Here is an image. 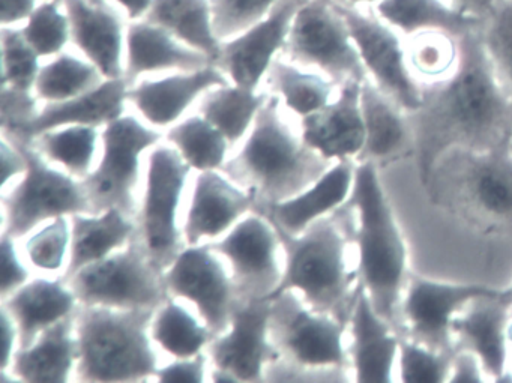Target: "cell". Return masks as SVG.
Instances as JSON below:
<instances>
[{
    "label": "cell",
    "instance_id": "obj_1",
    "mask_svg": "<svg viewBox=\"0 0 512 383\" xmlns=\"http://www.w3.org/2000/svg\"><path fill=\"white\" fill-rule=\"evenodd\" d=\"M479 34L460 38L455 73L425 88L419 109L407 113L422 185L451 149L491 151L509 145L512 98L497 79Z\"/></svg>",
    "mask_w": 512,
    "mask_h": 383
},
{
    "label": "cell",
    "instance_id": "obj_2",
    "mask_svg": "<svg viewBox=\"0 0 512 383\" xmlns=\"http://www.w3.org/2000/svg\"><path fill=\"white\" fill-rule=\"evenodd\" d=\"M334 164L305 143L299 119L277 97L268 95L221 172L253 197L254 212L265 214L304 193Z\"/></svg>",
    "mask_w": 512,
    "mask_h": 383
},
{
    "label": "cell",
    "instance_id": "obj_3",
    "mask_svg": "<svg viewBox=\"0 0 512 383\" xmlns=\"http://www.w3.org/2000/svg\"><path fill=\"white\" fill-rule=\"evenodd\" d=\"M355 230V211L347 203L314 221L301 235L278 229L286 265L274 295L295 290L308 307L349 325L362 287L358 268H350L349 260Z\"/></svg>",
    "mask_w": 512,
    "mask_h": 383
},
{
    "label": "cell",
    "instance_id": "obj_4",
    "mask_svg": "<svg viewBox=\"0 0 512 383\" xmlns=\"http://www.w3.org/2000/svg\"><path fill=\"white\" fill-rule=\"evenodd\" d=\"M347 205L355 211L358 274L377 313L400 328L403 290L407 287V248L373 163H356Z\"/></svg>",
    "mask_w": 512,
    "mask_h": 383
},
{
    "label": "cell",
    "instance_id": "obj_5",
    "mask_svg": "<svg viewBox=\"0 0 512 383\" xmlns=\"http://www.w3.org/2000/svg\"><path fill=\"white\" fill-rule=\"evenodd\" d=\"M434 205L485 235H512V151L451 149L431 169Z\"/></svg>",
    "mask_w": 512,
    "mask_h": 383
},
{
    "label": "cell",
    "instance_id": "obj_6",
    "mask_svg": "<svg viewBox=\"0 0 512 383\" xmlns=\"http://www.w3.org/2000/svg\"><path fill=\"white\" fill-rule=\"evenodd\" d=\"M155 311L79 304L76 380L139 382L155 376L161 367L151 337Z\"/></svg>",
    "mask_w": 512,
    "mask_h": 383
},
{
    "label": "cell",
    "instance_id": "obj_7",
    "mask_svg": "<svg viewBox=\"0 0 512 383\" xmlns=\"http://www.w3.org/2000/svg\"><path fill=\"white\" fill-rule=\"evenodd\" d=\"M347 326L308 307L295 290L271 296L269 340L277 356L266 365L263 382H310L320 380L316 374L352 367Z\"/></svg>",
    "mask_w": 512,
    "mask_h": 383
},
{
    "label": "cell",
    "instance_id": "obj_8",
    "mask_svg": "<svg viewBox=\"0 0 512 383\" xmlns=\"http://www.w3.org/2000/svg\"><path fill=\"white\" fill-rule=\"evenodd\" d=\"M101 139L97 167L83 179L92 212L119 209L137 220L145 178L143 154L163 142V133L128 109L121 118L101 128Z\"/></svg>",
    "mask_w": 512,
    "mask_h": 383
},
{
    "label": "cell",
    "instance_id": "obj_9",
    "mask_svg": "<svg viewBox=\"0 0 512 383\" xmlns=\"http://www.w3.org/2000/svg\"><path fill=\"white\" fill-rule=\"evenodd\" d=\"M14 140L28 158V170L2 191V235L20 241L55 218L94 214L82 179L47 161L31 142Z\"/></svg>",
    "mask_w": 512,
    "mask_h": 383
},
{
    "label": "cell",
    "instance_id": "obj_10",
    "mask_svg": "<svg viewBox=\"0 0 512 383\" xmlns=\"http://www.w3.org/2000/svg\"><path fill=\"white\" fill-rule=\"evenodd\" d=\"M191 172L193 169L170 143H160L148 152L137 235L161 272H166L187 247L179 214Z\"/></svg>",
    "mask_w": 512,
    "mask_h": 383
},
{
    "label": "cell",
    "instance_id": "obj_11",
    "mask_svg": "<svg viewBox=\"0 0 512 383\" xmlns=\"http://www.w3.org/2000/svg\"><path fill=\"white\" fill-rule=\"evenodd\" d=\"M64 281L85 305L155 311L169 299L164 272L152 262L137 233L121 250Z\"/></svg>",
    "mask_w": 512,
    "mask_h": 383
},
{
    "label": "cell",
    "instance_id": "obj_12",
    "mask_svg": "<svg viewBox=\"0 0 512 383\" xmlns=\"http://www.w3.org/2000/svg\"><path fill=\"white\" fill-rule=\"evenodd\" d=\"M283 58L337 83H364L367 71L334 0H301L290 25Z\"/></svg>",
    "mask_w": 512,
    "mask_h": 383
},
{
    "label": "cell",
    "instance_id": "obj_13",
    "mask_svg": "<svg viewBox=\"0 0 512 383\" xmlns=\"http://www.w3.org/2000/svg\"><path fill=\"white\" fill-rule=\"evenodd\" d=\"M226 260L242 304L271 298L283 281V241L268 215L250 212L226 235L209 242Z\"/></svg>",
    "mask_w": 512,
    "mask_h": 383
},
{
    "label": "cell",
    "instance_id": "obj_14",
    "mask_svg": "<svg viewBox=\"0 0 512 383\" xmlns=\"http://www.w3.org/2000/svg\"><path fill=\"white\" fill-rule=\"evenodd\" d=\"M167 292L193 305L214 337L224 334L242 304L226 260L211 244L187 245L164 272Z\"/></svg>",
    "mask_w": 512,
    "mask_h": 383
},
{
    "label": "cell",
    "instance_id": "obj_15",
    "mask_svg": "<svg viewBox=\"0 0 512 383\" xmlns=\"http://www.w3.org/2000/svg\"><path fill=\"white\" fill-rule=\"evenodd\" d=\"M337 5L349 25L368 80L404 112L418 110L422 88L407 67L403 37L373 11Z\"/></svg>",
    "mask_w": 512,
    "mask_h": 383
},
{
    "label": "cell",
    "instance_id": "obj_16",
    "mask_svg": "<svg viewBox=\"0 0 512 383\" xmlns=\"http://www.w3.org/2000/svg\"><path fill=\"white\" fill-rule=\"evenodd\" d=\"M499 292L479 284L440 283L413 275L401 302L400 326L410 335L407 338L437 352L455 353L451 329L454 317L473 299Z\"/></svg>",
    "mask_w": 512,
    "mask_h": 383
},
{
    "label": "cell",
    "instance_id": "obj_17",
    "mask_svg": "<svg viewBox=\"0 0 512 383\" xmlns=\"http://www.w3.org/2000/svg\"><path fill=\"white\" fill-rule=\"evenodd\" d=\"M271 298L244 302L229 329L206 347L211 367L229 371L238 382H263L265 368L277 356L269 340Z\"/></svg>",
    "mask_w": 512,
    "mask_h": 383
},
{
    "label": "cell",
    "instance_id": "obj_18",
    "mask_svg": "<svg viewBox=\"0 0 512 383\" xmlns=\"http://www.w3.org/2000/svg\"><path fill=\"white\" fill-rule=\"evenodd\" d=\"M299 2L301 0H286L262 22L221 43L214 64L230 83L262 91L269 68L283 55Z\"/></svg>",
    "mask_w": 512,
    "mask_h": 383
},
{
    "label": "cell",
    "instance_id": "obj_19",
    "mask_svg": "<svg viewBox=\"0 0 512 383\" xmlns=\"http://www.w3.org/2000/svg\"><path fill=\"white\" fill-rule=\"evenodd\" d=\"M229 82L215 64L193 71L146 77L128 85V109L157 130H169L190 115L203 95Z\"/></svg>",
    "mask_w": 512,
    "mask_h": 383
},
{
    "label": "cell",
    "instance_id": "obj_20",
    "mask_svg": "<svg viewBox=\"0 0 512 383\" xmlns=\"http://www.w3.org/2000/svg\"><path fill=\"white\" fill-rule=\"evenodd\" d=\"M182 221L185 245L209 244L256 211L253 197L221 170L197 172Z\"/></svg>",
    "mask_w": 512,
    "mask_h": 383
},
{
    "label": "cell",
    "instance_id": "obj_21",
    "mask_svg": "<svg viewBox=\"0 0 512 383\" xmlns=\"http://www.w3.org/2000/svg\"><path fill=\"white\" fill-rule=\"evenodd\" d=\"M71 23V47L109 80L124 79L130 20L104 0H65Z\"/></svg>",
    "mask_w": 512,
    "mask_h": 383
},
{
    "label": "cell",
    "instance_id": "obj_22",
    "mask_svg": "<svg viewBox=\"0 0 512 383\" xmlns=\"http://www.w3.org/2000/svg\"><path fill=\"white\" fill-rule=\"evenodd\" d=\"M511 308L512 289L500 290L497 295L473 299L451 323L455 349L475 353L485 373L496 382L512 380L506 377V338Z\"/></svg>",
    "mask_w": 512,
    "mask_h": 383
},
{
    "label": "cell",
    "instance_id": "obj_23",
    "mask_svg": "<svg viewBox=\"0 0 512 383\" xmlns=\"http://www.w3.org/2000/svg\"><path fill=\"white\" fill-rule=\"evenodd\" d=\"M362 83L340 86L337 97L319 112L299 119L302 137L326 160H355L365 143L364 116L361 109Z\"/></svg>",
    "mask_w": 512,
    "mask_h": 383
},
{
    "label": "cell",
    "instance_id": "obj_24",
    "mask_svg": "<svg viewBox=\"0 0 512 383\" xmlns=\"http://www.w3.org/2000/svg\"><path fill=\"white\" fill-rule=\"evenodd\" d=\"M214 64L169 31L148 19L128 23L124 79L134 85L146 77L193 71Z\"/></svg>",
    "mask_w": 512,
    "mask_h": 383
},
{
    "label": "cell",
    "instance_id": "obj_25",
    "mask_svg": "<svg viewBox=\"0 0 512 383\" xmlns=\"http://www.w3.org/2000/svg\"><path fill=\"white\" fill-rule=\"evenodd\" d=\"M350 364L356 382L389 383L400 350V334L371 304L364 286L350 316Z\"/></svg>",
    "mask_w": 512,
    "mask_h": 383
},
{
    "label": "cell",
    "instance_id": "obj_26",
    "mask_svg": "<svg viewBox=\"0 0 512 383\" xmlns=\"http://www.w3.org/2000/svg\"><path fill=\"white\" fill-rule=\"evenodd\" d=\"M361 109L365 143L356 163L368 161L379 167L413 152V134L407 113L370 80L362 83Z\"/></svg>",
    "mask_w": 512,
    "mask_h": 383
},
{
    "label": "cell",
    "instance_id": "obj_27",
    "mask_svg": "<svg viewBox=\"0 0 512 383\" xmlns=\"http://www.w3.org/2000/svg\"><path fill=\"white\" fill-rule=\"evenodd\" d=\"M79 304L64 278H35L2 299V307L10 311L19 328V349L32 346L44 329L76 313Z\"/></svg>",
    "mask_w": 512,
    "mask_h": 383
},
{
    "label": "cell",
    "instance_id": "obj_28",
    "mask_svg": "<svg viewBox=\"0 0 512 383\" xmlns=\"http://www.w3.org/2000/svg\"><path fill=\"white\" fill-rule=\"evenodd\" d=\"M77 311V310H76ZM76 313L41 332L32 346L19 349L11 361V380L32 383H61L76 371Z\"/></svg>",
    "mask_w": 512,
    "mask_h": 383
},
{
    "label": "cell",
    "instance_id": "obj_29",
    "mask_svg": "<svg viewBox=\"0 0 512 383\" xmlns=\"http://www.w3.org/2000/svg\"><path fill=\"white\" fill-rule=\"evenodd\" d=\"M356 161H337L316 184L293 199L272 206L268 215L275 226L292 236L301 235L314 221L343 206L352 193Z\"/></svg>",
    "mask_w": 512,
    "mask_h": 383
},
{
    "label": "cell",
    "instance_id": "obj_30",
    "mask_svg": "<svg viewBox=\"0 0 512 383\" xmlns=\"http://www.w3.org/2000/svg\"><path fill=\"white\" fill-rule=\"evenodd\" d=\"M128 110V83L125 79H107L88 94L64 103L43 104L37 118L26 131L25 142L55 128L89 125L104 128ZM20 140V139H19Z\"/></svg>",
    "mask_w": 512,
    "mask_h": 383
},
{
    "label": "cell",
    "instance_id": "obj_31",
    "mask_svg": "<svg viewBox=\"0 0 512 383\" xmlns=\"http://www.w3.org/2000/svg\"><path fill=\"white\" fill-rule=\"evenodd\" d=\"M373 13L403 38L428 31L448 32L461 38L479 34L484 25V20L448 0H383Z\"/></svg>",
    "mask_w": 512,
    "mask_h": 383
},
{
    "label": "cell",
    "instance_id": "obj_32",
    "mask_svg": "<svg viewBox=\"0 0 512 383\" xmlns=\"http://www.w3.org/2000/svg\"><path fill=\"white\" fill-rule=\"evenodd\" d=\"M70 260L62 278L124 248L137 233V223L119 209L103 214L71 215Z\"/></svg>",
    "mask_w": 512,
    "mask_h": 383
},
{
    "label": "cell",
    "instance_id": "obj_33",
    "mask_svg": "<svg viewBox=\"0 0 512 383\" xmlns=\"http://www.w3.org/2000/svg\"><path fill=\"white\" fill-rule=\"evenodd\" d=\"M262 91L277 97L293 116L302 119L331 104L340 86L325 74L280 56L269 68Z\"/></svg>",
    "mask_w": 512,
    "mask_h": 383
},
{
    "label": "cell",
    "instance_id": "obj_34",
    "mask_svg": "<svg viewBox=\"0 0 512 383\" xmlns=\"http://www.w3.org/2000/svg\"><path fill=\"white\" fill-rule=\"evenodd\" d=\"M145 19L157 23L212 62L217 59L221 41L215 31L212 0H154Z\"/></svg>",
    "mask_w": 512,
    "mask_h": 383
},
{
    "label": "cell",
    "instance_id": "obj_35",
    "mask_svg": "<svg viewBox=\"0 0 512 383\" xmlns=\"http://www.w3.org/2000/svg\"><path fill=\"white\" fill-rule=\"evenodd\" d=\"M266 100L268 94L265 91H251L227 82L206 92L193 112L217 127L229 140L233 151L253 127Z\"/></svg>",
    "mask_w": 512,
    "mask_h": 383
},
{
    "label": "cell",
    "instance_id": "obj_36",
    "mask_svg": "<svg viewBox=\"0 0 512 383\" xmlns=\"http://www.w3.org/2000/svg\"><path fill=\"white\" fill-rule=\"evenodd\" d=\"M151 337L167 356L187 359L206 350L214 334L196 310L169 296L152 317Z\"/></svg>",
    "mask_w": 512,
    "mask_h": 383
},
{
    "label": "cell",
    "instance_id": "obj_37",
    "mask_svg": "<svg viewBox=\"0 0 512 383\" xmlns=\"http://www.w3.org/2000/svg\"><path fill=\"white\" fill-rule=\"evenodd\" d=\"M106 80L91 61L70 47L58 56L43 61L34 94L41 106L64 103L94 91Z\"/></svg>",
    "mask_w": 512,
    "mask_h": 383
},
{
    "label": "cell",
    "instance_id": "obj_38",
    "mask_svg": "<svg viewBox=\"0 0 512 383\" xmlns=\"http://www.w3.org/2000/svg\"><path fill=\"white\" fill-rule=\"evenodd\" d=\"M100 130L89 125H68L40 134L31 140V145L47 161L83 181L97 167V155L103 142Z\"/></svg>",
    "mask_w": 512,
    "mask_h": 383
},
{
    "label": "cell",
    "instance_id": "obj_39",
    "mask_svg": "<svg viewBox=\"0 0 512 383\" xmlns=\"http://www.w3.org/2000/svg\"><path fill=\"white\" fill-rule=\"evenodd\" d=\"M166 133L167 143L182 155L194 172L223 169L232 152L226 136L196 112L185 116Z\"/></svg>",
    "mask_w": 512,
    "mask_h": 383
},
{
    "label": "cell",
    "instance_id": "obj_40",
    "mask_svg": "<svg viewBox=\"0 0 512 383\" xmlns=\"http://www.w3.org/2000/svg\"><path fill=\"white\" fill-rule=\"evenodd\" d=\"M407 67L422 91L449 79L460 62V38L428 31L403 38Z\"/></svg>",
    "mask_w": 512,
    "mask_h": 383
},
{
    "label": "cell",
    "instance_id": "obj_41",
    "mask_svg": "<svg viewBox=\"0 0 512 383\" xmlns=\"http://www.w3.org/2000/svg\"><path fill=\"white\" fill-rule=\"evenodd\" d=\"M19 28L43 61L71 47V23L65 0H41Z\"/></svg>",
    "mask_w": 512,
    "mask_h": 383
},
{
    "label": "cell",
    "instance_id": "obj_42",
    "mask_svg": "<svg viewBox=\"0 0 512 383\" xmlns=\"http://www.w3.org/2000/svg\"><path fill=\"white\" fill-rule=\"evenodd\" d=\"M26 238L25 257L29 265L44 274L65 272L71 250L70 217L47 221Z\"/></svg>",
    "mask_w": 512,
    "mask_h": 383
},
{
    "label": "cell",
    "instance_id": "obj_43",
    "mask_svg": "<svg viewBox=\"0 0 512 383\" xmlns=\"http://www.w3.org/2000/svg\"><path fill=\"white\" fill-rule=\"evenodd\" d=\"M2 86L22 92H34L43 59L23 37L20 28H0Z\"/></svg>",
    "mask_w": 512,
    "mask_h": 383
},
{
    "label": "cell",
    "instance_id": "obj_44",
    "mask_svg": "<svg viewBox=\"0 0 512 383\" xmlns=\"http://www.w3.org/2000/svg\"><path fill=\"white\" fill-rule=\"evenodd\" d=\"M479 35L497 79L512 98V0H499Z\"/></svg>",
    "mask_w": 512,
    "mask_h": 383
},
{
    "label": "cell",
    "instance_id": "obj_45",
    "mask_svg": "<svg viewBox=\"0 0 512 383\" xmlns=\"http://www.w3.org/2000/svg\"><path fill=\"white\" fill-rule=\"evenodd\" d=\"M455 353L437 352L400 335V379L407 383L448 382Z\"/></svg>",
    "mask_w": 512,
    "mask_h": 383
},
{
    "label": "cell",
    "instance_id": "obj_46",
    "mask_svg": "<svg viewBox=\"0 0 512 383\" xmlns=\"http://www.w3.org/2000/svg\"><path fill=\"white\" fill-rule=\"evenodd\" d=\"M286 0H212L215 31L221 43L271 16Z\"/></svg>",
    "mask_w": 512,
    "mask_h": 383
},
{
    "label": "cell",
    "instance_id": "obj_47",
    "mask_svg": "<svg viewBox=\"0 0 512 383\" xmlns=\"http://www.w3.org/2000/svg\"><path fill=\"white\" fill-rule=\"evenodd\" d=\"M0 121H2V134L25 139L26 131L31 127L34 119L41 110V103L34 92L16 91V89L2 86L0 94Z\"/></svg>",
    "mask_w": 512,
    "mask_h": 383
},
{
    "label": "cell",
    "instance_id": "obj_48",
    "mask_svg": "<svg viewBox=\"0 0 512 383\" xmlns=\"http://www.w3.org/2000/svg\"><path fill=\"white\" fill-rule=\"evenodd\" d=\"M28 266L17 250V239L2 235V299L13 295L29 281Z\"/></svg>",
    "mask_w": 512,
    "mask_h": 383
},
{
    "label": "cell",
    "instance_id": "obj_49",
    "mask_svg": "<svg viewBox=\"0 0 512 383\" xmlns=\"http://www.w3.org/2000/svg\"><path fill=\"white\" fill-rule=\"evenodd\" d=\"M208 353H199L193 358L175 359L170 364L161 365L155 373L158 382L202 383L206 380L209 364Z\"/></svg>",
    "mask_w": 512,
    "mask_h": 383
},
{
    "label": "cell",
    "instance_id": "obj_50",
    "mask_svg": "<svg viewBox=\"0 0 512 383\" xmlns=\"http://www.w3.org/2000/svg\"><path fill=\"white\" fill-rule=\"evenodd\" d=\"M28 170V158L19 143L2 134V191L13 187Z\"/></svg>",
    "mask_w": 512,
    "mask_h": 383
},
{
    "label": "cell",
    "instance_id": "obj_51",
    "mask_svg": "<svg viewBox=\"0 0 512 383\" xmlns=\"http://www.w3.org/2000/svg\"><path fill=\"white\" fill-rule=\"evenodd\" d=\"M484 367L481 359L470 350H457L452 359L451 376L448 382L452 383H478L484 382Z\"/></svg>",
    "mask_w": 512,
    "mask_h": 383
},
{
    "label": "cell",
    "instance_id": "obj_52",
    "mask_svg": "<svg viewBox=\"0 0 512 383\" xmlns=\"http://www.w3.org/2000/svg\"><path fill=\"white\" fill-rule=\"evenodd\" d=\"M41 0H2L0 28H19Z\"/></svg>",
    "mask_w": 512,
    "mask_h": 383
},
{
    "label": "cell",
    "instance_id": "obj_53",
    "mask_svg": "<svg viewBox=\"0 0 512 383\" xmlns=\"http://www.w3.org/2000/svg\"><path fill=\"white\" fill-rule=\"evenodd\" d=\"M2 371L8 370L14 355L19 350V328L7 308L2 307Z\"/></svg>",
    "mask_w": 512,
    "mask_h": 383
},
{
    "label": "cell",
    "instance_id": "obj_54",
    "mask_svg": "<svg viewBox=\"0 0 512 383\" xmlns=\"http://www.w3.org/2000/svg\"><path fill=\"white\" fill-rule=\"evenodd\" d=\"M104 2L115 7L130 22L145 19L154 4V0H104Z\"/></svg>",
    "mask_w": 512,
    "mask_h": 383
},
{
    "label": "cell",
    "instance_id": "obj_55",
    "mask_svg": "<svg viewBox=\"0 0 512 383\" xmlns=\"http://www.w3.org/2000/svg\"><path fill=\"white\" fill-rule=\"evenodd\" d=\"M448 2L481 20L487 19L488 14L499 4V0H448Z\"/></svg>",
    "mask_w": 512,
    "mask_h": 383
},
{
    "label": "cell",
    "instance_id": "obj_56",
    "mask_svg": "<svg viewBox=\"0 0 512 383\" xmlns=\"http://www.w3.org/2000/svg\"><path fill=\"white\" fill-rule=\"evenodd\" d=\"M335 2L355 10L373 11L383 0H335Z\"/></svg>",
    "mask_w": 512,
    "mask_h": 383
},
{
    "label": "cell",
    "instance_id": "obj_57",
    "mask_svg": "<svg viewBox=\"0 0 512 383\" xmlns=\"http://www.w3.org/2000/svg\"><path fill=\"white\" fill-rule=\"evenodd\" d=\"M508 338L512 341V323L508 325Z\"/></svg>",
    "mask_w": 512,
    "mask_h": 383
},
{
    "label": "cell",
    "instance_id": "obj_58",
    "mask_svg": "<svg viewBox=\"0 0 512 383\" xmlns=\"http://www.w3.org/2000/svg\"><path fill=\"white\" fill-rule=\"evenodd\" d=\"M509 149L512 151V133H511V139H509Z\"/></svg>",
    "mask_w": 512,
    "mask_h": 383
}]
</instances>
